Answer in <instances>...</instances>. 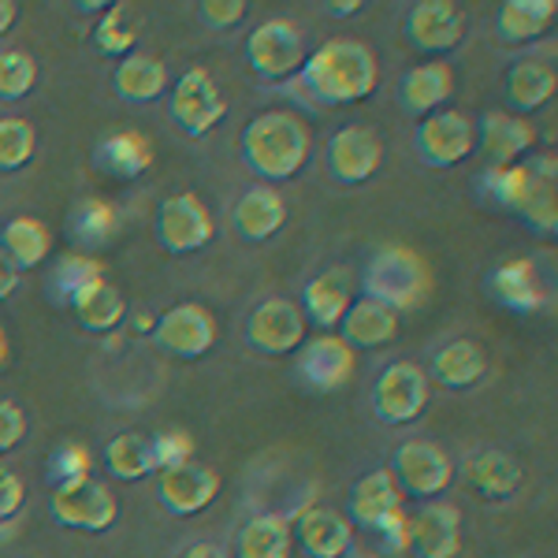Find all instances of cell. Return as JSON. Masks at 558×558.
I'll return each mask as SVG.
<instances>
[{"instance_id":"e575fe53","label":"cell","mask_w":558,"mask_h":558,"mask_svg":"<svg viewBox=\"0 0 558 558\" xmlns=\"http://www.w3.org/2000/svg\"><path fill=\"white\" fill-rule=\"evenodd\" d=\"M294 536L283 514H257L239 529L235 558H291Z\"/></svg>"},{"instance_id":"9c48e42d","label":"cell","mask_w":558,"mask_h":558,"mask_svg":"<svg viewBox=\"0 0 558 558\" xmlns=\"http://www.w3.org/2000/svg\"><path fill=\"white\" fill-rule=\"evenodd\" d=\"M387 470L395 473L402 495L421 502L439 499V492H447L454 481V462L447 458L444 447L428 444V439H407V444H399V451H395Z\"/></svg>"},{"instance_id":"ac0fdd59","label":"cell","mask_w":558,"mask_h":558,"mask_svg":"<svg viewBox=\"0 0 558 558\" xmlns=\"http://www.w3.org/2000/svg\"><path fill=\"white\" fill-rule=\"evenodd\" d=\"M402 502H407V495H402L395 473L387 470V465H380V470L365 473L362 481L350 488V502H347L350 525L365 529V533L373 536L387 518L399 514Z\"/></svg>"},{"instance_id":"74e56055","label":"cell","mask_w":558,"mask_h":558,"mask_svg":"<svg viewBox=\"0 0 558 558\" xmlns=\"http://www.w3.org/2000/svg\"><path fill=\"white\" fill-rule=\"evenodd\" d=\"M105 470L116 476V481H142V476L153 473V454H149V436H138V432H120L116 439H108L105 447Z\"/></svg>"},{"instance_id":"f546056e","label":"cell","mask_w":558,"mask_h":558,"mask_svg":"<svg viewBox=\"0 0 558 558\" xmlns=\"http://www.w3.org/2000/svg\"><path fill=\"white\" fill-rule=\"evenodd\" d=\"M484 373H488V357H484L481 343H473V339H454V343L436 350L428 380L444 384L447 391H465V387H473Z\"/></svg>"},{"instance_id":"ee69618b","label":"cell","mask_w":558,"mask_h":558,"mask_svg":"<svg viewBox=\"0 0 558 558\" xmlns=\"http://www.w3.org/2000/svg\"><path fill=\"white\" fill-rule=\"evenodd\" d=\"M246 0H202L197 4V20H202L209 31H231L246 20Z\"/></svg>"},{"instance_id":"484cf974","label":"cell","mask_w":558,"mask_h":558,"mask_svg":"<svg viewBox=\"0 0 558 558\" xmlns=\"http://www.w3.org/2000/svg\"><path fill=\"white\" fill-rule=\"evenodd\" d=\"M339 328H343L339 339H343L350 350H376V347L395 343V336H399V313L373 299H354Z\"/></svg>"},{"instance_id":"d590c367","label":"cell","mask_w":558,"mask_h":558,"mask_svg":"<svg viewBox=\"0 0 558 558\" xmlns=\"http://www.w3.org/2000/svg\"><path fill=\"white\" fill-rule=\"evenodd\" d=\"M71 313H75V320L83 324L86 331L105 336V331H116L123 320H128V299H123L120 287H112L101 279V283H94L89 291H83L75 302H71Z\"/></svg>"},{"instance_id":"c3c4849f","label":"cell","mask_w":558,"mask_h":558,"mask_svg":"<svg viewBox=\"0 0 558 558\" xmlns=\"http://www.w3.org/2000/svg\"><path fill=\"white\" fill-rule=\"evenodd\" d=\"M15 291H20V268H15L4 254H0V302L12 299Z\"/></svg>"},{"instance_id":"ba28073f","label":"cell","mask_w":558,"mask_h":558,"mask_svg":"<svg viewBox=\"0 0 558 558\" xmlns=\"http://www.w3.org/2000/svg\"><path fill=\"white\" fill-rule=\"evenodd\" d=\"M473 149H476V123L465 112L439 108V112L417 120L413 153L421 157V165L454 168V165H462L465 157H473Z\"/></svg>"},{"instance_id":"6da1fadb","label":"cell","mask_w":558,"mask_h":558,"mask_svg":"<svg viewBox=\"0 0 558 558\" xmlns=\"http://www.w3.org/2000/svg\"><path fill=\"white\" fill-rule=\"evenodd\" d=\"M294 83L317 105H357L380 86V64L365 41L328 38L305 57Z\"/></svg>"},{"instance_id":"30bf717a","label":"cell","mask_w":558,"mask_h":558,"mask_svg":"<svg viewBox=\"0 0 558 558\" xmlns=\"http://www.w3.org/2000/svg\"><path fill=\"white\" fill-rule=\"evenodd\" d=\"M432 380L417 362H395L373 387V410L384 425H413L428 410Z\"/></svg>"},{"instance_id":"603a6c76","label":"cell","mask_w":558,"mask_h":558,"mask_svg":"<svg viewBox=\"0 0 558 558\" xmlns=\"http://www.w3.org/2000/svg\"><path fill=\"white\" fill-rule=\"evenodd\" d=\"M451 97H454V68L447 60H425V64L410 68L399 83V101L417 120L439 112Z\"/></svg>"},{"instance_id":"4fadbf2b","label":"cell","mask_w":558,"mask_h":558,"mask_svg":"<svg viewBox=\"0 0 558 558\" xmlns=\"http://www.w3.org/2000/svg\"><path fill=\"white\" fill-rule=\"evenodd\" d=\"M458 551H462V514L454 502L428 499L407 514V555L458 558Z\"/></svg>"},{"instance_id":"7bdbcfd3","label":"cell","mask_w":558,"mask_h":558,"mask_svg":"<svg viewBox=\"0 0 558 558\" xmlns=\"http://www.w3.org/2000/svg\"><path fill=\"white\" fill-rule=\"evenodd\" d=\"M149 454H153V473L175 470V465L191 462L194 458V439L183 428H165L149 439Z\"/></svg>"},{"instance_id":"b9f144b4","label":"cell","mask_w":558,"mask_h":558,"mask_svg":"<svg viewBox=\"0 0 558 558\" xmlns=\"http://www.w3.org/2000/svg\"><path fill=\"white\" fill-rule=\"evenodd\" d=\"M94 476V454H89L86 444H60L57 451L49 454V488H60V484H75Z\"/></svg>"},{"instance_id":"681fc988","label":"cell","mask_w":558,"mask_h":558,"mask_svg":"<svg viewBox=\"0 0 558 558\" xmlns=\"http://www.w3.org/2000/svg\"><path fill=\"white\" fill-rule=\"evenodd\" d=\"M15 20H20V4L15 0H0V38L12 31Z\"/></svg>"},{"instance_id":"4316f807","label":"cell","mask_w":558,"mask_h":558,"mask_svg":"<svg viewBox=\"0 0 558 558\" xmlns=\"http://www.w3.org/2000/svg\"><path fill=\"white\" fill-rule=\"evenodd\" d=\"M235 231L246 242H265V239H272L279 228H283V220H287V205H283V197H279L276 186H250L246 194L239 197V205H235Z\"/></svg>"},{"instance_id":"f1b7e54d","label":"cell","mask_w":558,"mask_h":558,"mask_svg":"<svg viewBox=\"0 0 558 558\" xmlns=\"http://www.w3.org/2000/svg\"><path fill=\"white\" fill-rule=\"evenodd\" d=\"M68 231H71V242H75L83 254L94 257L97 250L112 246L116 235H120V213H116V205H108L105 197H83L68 216Z\"/></svg>"},{"instance_id":"277c9868","label":"cell","mask_w":558,"mask_h":558,"mask_svg":"<svg viewBox=\"0 0 558 558\" xmlns=\"http://www.w3.org/2000/svg\"><path fill=\"white\" fill-rule=\"evenodd\" d=\"M362 299H373L395 313L417 310L432 291V272L413 250L407 246H384L368 257L362 272Z\"/></svg>"},{"instance_id":"f5cc1de1","label":"cell","mask_w":558,"mask_h":558,"mask_svg":"<svg viewBox=\"0 0 558 558\" xmlns=\"http://www.w3.org/2000/svg\"><path fill=\"white\" fill-rule=\"evenodd\" d=\"M8 365V336H4V328H0V368Z\"/></svg>"},{"instance_id":"7402d4cb","label":"cell","mask_w":558,"mask_h":558,"mask_svg":"<svg viewBox=\"0 0 558 558\" xmlns=\"http://www.w3.org/2000/svg\"><path fill=\"white\" fill-rule=\"evenodd\" d=\"M476 146L484 149V157L492 160V168L518 165V160L536 146V131L529 128L521 116L492 108V112H484L481 128H476Z\"/></svg>"},{"instance_id":"4dcf8cb0","label":"cell","mask_w":558,"mask_h":558,"mask_svg":"<svg viewBox=\"0 0 558 558\" xmlns=\"http://www.w3.org/2000/svg\"><path fill=\"white\" fill-rule=\"evenodd\" d=\"M555 89H558L555 68L544 64V60H521V64L507 71V105L514 116L544 108L555 97Z\"/></svg>"},{"instance_id":"52a82bcc","label":"cell","mask_w":558,"mask_h":558,"mask_svg":"<svg viewBox=\"0 0 558 558\" xmlns=\"http://www.w3.org/2000/svg\"><path fill=\"white\" fill-rule=\"evenodd\" d=\"M49 510L57 518V525L75 529V533H108L116 525V518H120V502L97 476L52 488Z\"/></svg>"},{"instance_id":"60d3db41","label":"cell","mask_w":558,"mask_h":558,"mask_svg":"<svg viewBox=\"0 0 558 558\" xmlns=\"http://www.w3.org/2000/svg\"><path fill=\"white\" fill-rule=\"evenodd\" d=\"M38 83V60L23 49H0V101H23Z\"/></svg>"},{"instance_id":"ffe728a7","label":"cell","mask_w":558,"mask_h":558,"mask_svg":"<svg viewBox=\"0 0 558 558\" xmlns=\"http://www.w3.org/2000/svg\"><path fill=\"white\" fill-rule=\"evenodd\" d=\"M294 544L305 558H347L354 547V525L328 507H310L291 525Z\"/></svg>"},{"instance_id":"f907efd6","label":"cell","mask_w":558,"mask_h":558,"mask_svg":"<svg viewBox=\"0 0 558 558\" xmlns=\"http://www.w3.org/2000/svg\"><path fill=\"white\" fill-rule=\"evenodd\" d=\"M183 558H231V555L216 544H194V547H186Z\"/></svg>"},{"instance_id":"ab89813d","label":"cell","mask_w":558,"mask_h":558,"mask_svg":"<svg viewBox=\"0 0 558 558\" xmlns=\"http://www.w3.org/2000/svg\"><path fill=\"white\" fill-rule=\"evenodd\" d=\"M38 153V131L23 116H4L0 120V172H20Z\"/></svg>"},{"instance_id":"816d5d0a","label":"cell","mask_w":558,"mask_h":558,"mask_svg":"<svg viewBox=\"0 0 558 558\" xmlns=\"http://www.w3.org/2000/svg\"><path fill=\"white\" fill-rule=\"evenodd\" d=\"M362 8V0H347V4H328V12H336V15H350V12H357Z\"/></svg>"},{"instance_id":"836d02e7","label":"cell","mask_w":558,"mask_h":558,"mask_svg":"<svg viewBox=\"0 0 558 558\" xmlns=\"http://www.w3.org/2000/svg\"><path fill=\"white\" fill-rule=\"evenodd\" d=\"M555 0H507L495 15V34L510 45H525L544 38V31L555 23Z\"/></svg>"},{"instance_id":"7a4b0ae2","label":"cell","mask_w":558,"mask_h":558,"mask_svg":"<svg viewBox=\"0 0 558 558\" xmlns=\"http://www.w3.org/2000/svg\"><path fill=\"white\" fill-rule=\"evenodd\" d=\"M476 191L481 202H488L492 209L518 213L533 231H547L551 235L558 223L555 209V160L536 157L529 165H499L488 168L484 175H476Z\"/></svg>"},{"instance_id":"bcb514c9","label":"cell","mask_w":558,"mask_h":558,"mask_svg":"<svg viewBox=\"0 0 558 558\" xmlns=\"http://www.w3.org/2000/svg\"><path fill=\"white\" fill-rule=\"evenodd\" d=\"M26 439V413L12 399H0V454L15 451Z\"/></svg>"},{"instance_id":"cb8c5ba5","label":"cell","mask_w":558,"mask_h":558,"mask_svg":"<svg viewBox=\"0 0 558 558\" xmlns=\"http://www.w3.org/2000/svg\"><path fill=\"white\" fill-rule=\"evenodd\" d=\"M350 302H354V283H350L347 268H328V272L313 276L302 294V313L328 336L336 324H343Z\"/></svg>"},{"instance_id":"7c38bea8","label":"cell","mask_w":558,"mask_h":558,"mask_svg":"<svg viewBox=\"0 0 558 558\" xmlns=\"http://www.w3.org/2000/svg\"><path fill=\"white\" fill-rule=\"evenodd\" d=\"M216 336H220L216 317L197 302H179L172 310H165L157 328H153V343L165 350V354L179 357V362L205 357L216 347Z\"/></svg>"},{"instance_id":"2e32d148","label":"cell","mask_w":558,"mask_h":558,"mask_svg":"<svg viewBox=\"0 0 558 558\" xmlns=\"http://www.w3.org/2000/svg\"><path fill=\"white\" fill-rule=\"evenodd\" d=\"M299 362H294V373L299 380L317 395L339 391L350 373H354V350H350L339 336H317L310 343H302L299 350Z\"/></svg>"},{"instance_id":"5bb4252c","label":"cell","mask_w":558,"mask_h":558,"mask_svg":"<svg viewBox=\"0 0 558 558\" xmlns=\"http://www.w3.org/2000/svg\"><path fill=\"white\" fill-rule=\"evenodd\" d=\"M246 343L257 354L283 357L305 343V313L291 299H265L246 320Z\"/></svg>"},{"instance_id":"f6af8a7d","label":"cell","mask_w":558,"mask_h":558,"mask_svg":"<svg viewBox=\"0 0 558 558\" xmlns=\"http://www.w3.org/2000/svg\"><path fill=\"white\" fill-rule=\"evenodd\" d=\"M23 502H26V488L20 473L0 462V525H12L15 514L23 510Z\"/></svg>"},{"instance_id":"d6a6232c","label":"cell","mask_w":558,"mask_h":558,"mask_svg":"<svg viewBox=\"0 0 558 558\" xmlns=\"http://www.w3.org/2000/svg\"><path fill=\"white\" fill-rule=\"evenodd\" d=\"M112 86L123 101H138V105L157 101L168 89V68L157 57H149V52H131V57H123L116 64Z\"/></svg>"},{"instance_id":"f35d334b","label":"cell","mask_w":558,"mask_h":558,"mask_svg":"<svg viewBox=\"0 0 558 558\" xmlns=\"http://www.w3.org/2000/svg\"><path fill=\"white\" fill-rule=\"evenodd\" d=\"M138 15L131 12V4H112L108 12L101 15V23L94 26V49L101 57H131L134 52V41H138Z\"/></svg>"},{"instance_id":"44dd1931","label":"cell","mask_w":558,"mask_h":558,"mask_svg":"<svg viewBox=\"0 0 558 558\" xmlns=\"http://www.w3.org/2000/svg\"><path fill=\"white\" fill-rule=\"evenodd\" d=\"M488 291L499 305L514 313H539L547 305V287L539 276L536 260L518 257V260H502L499 268L488 276Z\"/></svg>"},{"instance_id":"8fae6325","label":"cell","mask_w":558,"mask_h":558,"mask_svg":"<svg viewBox=\"0 0 558 558\" xmlns=\"http://www.w3.org/2000/svg\"><path fill=\"white\" fill-rule=\"evenodd\" d=\"M213 213L209 205L202 202L197 194L183 191V194H172L160 202V213H157V242L175 257H186V254H197L213 242Z\"/></svg>"},{"instance_id":"83f0119b","label":"cell","mask_w":558,"mask_h":558,"mask_svg":"<svg viewBox=\"0 0 558 558\" xmlns=\"http://www.w3.org/2000/svg\"><path fill=\"white\" fill-rule=\"evenodd\" d=\"M465 484L481 499H510L521 488V465L507 451H476L462 465Z\"/></svg>"},{"instance_id":"8d00e7d4","label":"cell","mask_w":558,"mask_h":558,"mask_svg":"<svg viewBox=\"0 0 558 558\" xmlns=\"http://www.w3.org/2000/svg\"><path fill=\"white\" fill-rule=\"evenodd\" d=\"M101 279H105V265L97 257H89V254H64V257L57 260V265H52L45 291H49L52 305H64V310H71V302H75L83 291H89L94 283H101Z\"/></svg>"},{"instance_id":"8992f818","label":"cell","mask_w":558,"mask_h":558,"mask_svg":"<svg viewBox=\"0 0 558 558\" xmlns=\"http://www.w3.org/2000/svg\"><path fill=\"white\" fill-rule=\"evenodd\" d=\"M246 60L265 83H287L305 64V34L294 20H265L246 38Z\"/></svg>"},{"instance_id":"7dc6e473","label":"cell","mask_w":558,"mask_h":558,"mask_svg":"<svg viewBox=\"0 0 558 558\" xmlns=\"http://www.w3.org/2000/svg\"><path fill=\"white\" fill-rule=\"evenodd\" d=\"M376 551L384 555H407V510H399L395 518H387L380 529L373 533Z\"/></svg>"},{"instance_id":"d6986e66","label":"cell","mask_w":558,"mask_h":558,"mask_svg":"<svg viewBox=\"0 0 558 558\" xmlns=\"http://www.w3.org/2000/svg\"><path fill=\"white\" fill-rule=\"evenodd\" d=\"M216 492H220V476L202 462H183V465H175V470H165L157 484V495H160V502H165V510H172L179 518L202 514L216 499Z\"/></svg>"},{"instance_id":"1f68e13d","label":"cell","mask_w":558,"mask_h":558,"mask_svg":"<svg viewBox=\"0 0 558 558\" xmlns=\"http://www.w3.org/2000/svg\"><path fill=\"white\" fill-rule=\"evenodd\" d=\"M0 254L12 260L20 272L26 268H38L45 257L52 254V235L38 216H12V220L0 228Z\"/></svg>"},{"instance_id":"e0dca14e","label":"cell","mask_w":558,"mask_h":558,"mask_svg":"<svg viewBox=\"0 0 558 558\" xmlns=\"http://www.w3.org/2000/svg\"><path fill=\"white\" fill-rule=\"evenodd\" d=\"M465 38V12L451 0H425L407 15V41L417 52H451Z\"/></svg>"},{"instance_id":"3957f363","label":"cell","mask_w":558,"mask_h":558,"mask_svg":"<svg viewBox=\"0 0 558 558\" xmlns=\"http://www.w3.org/2000/svg\"><path fill=\"white\" fill-rule=\"evenodd\" d=\"M239 149L250 172L276 186L283 179H294L305 168L313 134L302 116L287 112V108H272V112H260L246 123Z\"/></svg>"},{"instance_id":"5b68a950","label":"cell","mask_w":558,"mask_h":558,"mask_svg":"<svg viewBox=\"0 0 558 558\" xmlns=\"http://www.w3.org/2000/svg\"><path fill=\"white\" fill-rule=\"evenodd\" d=\"M168 116H172V123L186 138H205L216 123H223L228 101H223V89L216 86L213 71L186 68L175 78L172 97H168Z\"/></svg>"},{"instance_id":"9a60e30c","label":"cell","mask_w":558,"mask_h":558,"mask_svg":"<svg viewBox=\"0 0 558 558\" xmlns=\"http://www.w3.org/2000/svg\"><path fill=\"white\" fill-rule=\"evenodd\" d=\"M384 165V142L380 134L365 123H350V128L336 131L328 142V172L336 183L357 186L373 179Z\"/></svg>"},{"instance_id":"d4e9b609","label":"cell","mask_w":558,"mask_h":558,"mask_svg":"<svg viewBox=\"0 0 558 558\" xmlns=\"http://www.w3.org/2000/svg\"><path fill=\"white\" fill-rule=\"evenodd\" d=\"M94 165H97V172L120 179V183H131V179L149 172L153 146H149L146 134H138V131L105 134V138L94 146Z\"/></svg>"}]
</instances>
